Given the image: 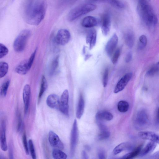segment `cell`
I'll list each match as a JSON object with an SVG mask.
<instances>
[{
	"mask_svg": "<svg viewBox=\"0 0 159 159\" xmlns=\"http://www.w3.org/2000/svg\"><path fill=\"white\" fill-rule=\"evenodd\" d=\"M82 155L84 159H88V156L86 154V153L84 151H83L82 152Z\"/></svg>",
	"mask_w": 159,
	"mask_h": 159,
	"instance_id": "c3c4849f",
	"label": "cell"
},
{
	"mask_svg": "<svg viewBox=\"0 0 159 159\" xmlns=\"http://www.w3.org/2000/svg\"><path fill=\"white\" fill-rule=\"evenodd\" d=\"M132 76L131 73H127L119 80L116 85L114 91L116 93L123 90L126 86Z\"/></svg>",
	"mask_w": 159,
	"mask_h": 159,
	"instance_id": "9c48e42d",
	"label": "cell"
},
{
	"mask_svg": "<svg viewBox=\"0 0 159 159\" xmlns=\"http://www.w3.org/2000/svg\"><path fill=\"white\" fill-rule=\"evenodd\" d=\"M0 141L2 150L4 151H6L7 146L6 138V125L4 120L1 121L0 125Z\"/></svg>",
	"mask_w": 159,
	"mask_h": 159,
	"instance_id": "9a60e30c",
	"label": "cell"
},
{
	"mask_svg": "<svg viewBox=\"0 0 159 159\" xmlns=\"http://www.w3.org/2000/svg\"><path fill=\"white\" fill-rule=\"evenodd\" d=\"M8 48L4 45L0 43V58L5 56L8 54Z\"/></svg>",
	"mask_w": 159,
	"mask_h": 159,
	"instance_id": "d590c367",
	"label": "cell"
},
{
	"mask_svg": "<svg viewBox=\"0 0 159 159\" xmlns=\"http://www.w3.org/2000/svg\"><path fill=\"white\" fill-rule=\"evenodd\" d=\"M22 142L25 152L26 155L29 154V149L27 140L26 136L25 133L23 134L22 137Z\"/></svg>",
	"mask_w": 159,
	"mask_h": 159,
	"instance_id": "8d00e7d4",
	"label": "cell"
},
{
	"mask_svg": "<svg viewBox=\"0 0 159 159\" xmlns=\"http://www.w3.org/2000/svg\"><path fill=\"white\" fill-rule=\"evenodd\" d=\"M60 99L56 94L49 95L46 99V103L48 106L52 108L58 109Z\"/></svg>",
	"mask_w": 159,
	"mask_h": 159,
	"instance_id": "d6986e66",
	"label": "cell"
},
{
	"mask_svg": "<svg viewBox=\"0 0 159 159\" xmlns=\"http://www.w3.org/2000/svg\"><path fill=\"white\" fill-rule=\"evenodd\" d=\"M98 158L100 159H103L105 158V153L103 150H99L98 153Z\"/></svg>",
	"mask_w": 159,
	"mask_h": 159,
	"instance_id": "7bdbcfd3",
	"label": "cell"
},
{
	"mask_svg": "<svg viewBox=\"0 0 159 159\" xmlns=\"http://www.w3.org/2000/svg\"><path fill=\"white\" fill-rule=\"evenodd\" d=\"M10 83V80H8L5 81L1 86L0 89V95L2 97H5L6 96Z\"/></svg>",
	"mask_w": 159,
	"mask_h": 159,
	"instance_id": "d6a6232c",
	"label": "cell"
},
{
	"mask_svg": "<svg viewBox=\"0 0 159 159\" xmlns=\"http://www.w3.org/2000/svg\"><path fill=\"white\" fill-rule=\"evenodd\" d=\"M108 78V70L107 68L105 69L103 74L102 80L103 85L105 87L107 84Z\"/></svg>",
	"mask_w": 159,
	"mask_h": 159,
	"instance_id": "f35d334b",
	"label": "cell"
},
{
	"mask_svg": "<svg viewBox=\"0 0 159 159\" xmlns=\"http://www.w3.org/2000/svg\"><path fill=\"white\" fill-rule=\"evenodd\" d=\"M100 130V132L98 136V139L100 140L108 138L110 135V133L107 127L103 123L102 121L96 122Z\"/></svg>",
	"mask_w": 159,
	"mask_h": 159,
	"instance_id": "e0dca14e",
	"label": "cell"
},
{
	"mask_svg": "<svg viewBox=\"0 0 159 159\" xmlns=\"http://www.w3.org/2000/svg\"><path fill=\"white\" fill-rule=\"evenodd\" d=\"M9 156L10 157V158L11 159L13 158V149L12 146L10 145V146L9 147Z\"/></svg>",
	"mask_w": 159,
	"mask_h": 159,
	"instance_id": "f6af8a7d",
	"label": "cell"
},
{
	"mask_svg": "<svg viewBox=\"0 0 159 159\" xmlns=\"http://www.w3.org/2000/svg\"><path fill=\"white\" fill-rule=\"evenodd\" d=\"M100 24L102 33L105 36L107 35L110 32L111 25L110 16L108 13L103 15Z\"/></svg>",
	"mask_w": 159,
	"mask_h": 159,
	"instance_id": "8fae6325",
	"label": "cell"
},
{
	"mask_svg": "<svg viewBox=\"0 0 159 159\" xmlns=\"http://www.w3.org/2000/svg\"><path fill=\"white\" fill-rule=\"evenodd\" d=\"M101 21L98 18L91 16L84 17L82 22L83 26L85 28H91L100 24Z\"/></svg>",
	"mask_w": 159,
	"mask_h": 159,
	"instance_id": "2e32d148",
	"label": "cell"
},
{
	"mask_svg": "<svg viewBox=\"0 0 159 159\" xmlns=\"http://www.w3.org/2000/svg\"><path fill=\"white\" fill-rule=\"evenodd\" d=\"M157 64H159V61L157 63Z\"/></svg>",
	"mask_w": 159,
	"mask_h": 159,
	"instance_id": "f907efd6",
	"label": "cell"
},
{
	"mask_svg": "<svg viewBox=\"0 0 159 159\" xmlns=\"http://www.w3.org/2000/svg\"><path fill=\"white\" fill-rule=\"evenodd\" d=\"M84 105V101L83 96L81 94L79 97L76 111V117L78 119H80L83 114Z\"/></svg>",
	"mask_w": 159,
	"mask_h": 159,
	"instance_id": "cb8c5ba5",
	"label": "cell"
},
{
	"mask_svg": "<svg viewBox=\"0 0 159 159\" xmlns=\"http://www.w3.org/2000/svg\"><path fill=\"white\" fill-rule=\"evenodd\" d=\"M69 92L67 89L63 92L60 98L58 109L63 114L69 115Z\"/></svg>",
	"mask_w": 159,
	"mask_h": 159,
	"instance_id": "ba28073f",
	"label": "cell"
},
{
	"mask_svg": "<svg viewBox=\"0 0 159 159\" xmlns=\"http://www.w3.org/2000/svg\"><path fill=\"white\" fill-rule=\"evenodd\" d=\"M95 118L96 122L103 121L104 120L110 121L113 119V116L109 111H102L96 113Z\"/></svg>",
	"mask_w": 159,
	"mask_h": 159,
	"instance_id": "ffe728a7",
	"label": "cell"
},
{
	"mask_svg": "<svg viewBox=\"0 0 159 159\" xmlns=\"http://www.w3.org/2000/svg\"><path fill=\"white\" fill-rule=\"evenodd\" d=\"M70 38V34L69 31L67 29H62L58 30L55 40L57 44L64 45L69 42Z\"/></svg>",
	"mask_w": 159,
	"mask_h": 159,
	"instance_id": "52a82bcc",
	"label": "cell"
},
{
	"mask_svg": "<svg viewBox=\"0 0 159 159\" xmlns=\"http://www.w3.org/2000/svg\"><path fill=\"white\" fill-rule=\"evenodd\" d=\"M125 40L126 45L131 48L133 46L134 37L133 34L131 32H127L124 36Z\"/></svg>",
	"mask_w": 159,
	"mask_h": 159,
	"instance_id": "83f0119b",
	"label": "cell"
},
{
	"mask_svg": "<svg viewBox=\"0 0 159 159\" xmlns=\"http://www.w3.org/2000/svg\"><path fill=\"white\" fill-rule=\"evenodd\" d=\"M96 8L95 5L89 3L71 9L67 16L69 21H72L79 17L94 10Z\"/></svg>",
	"mask_w": 159,
	"mask_h": 159,
	"instance_id": "3957f363",
	"label": "cell"
},
{
	"mask_svg": "<svg viewBox=\"0 0 159 159\" xmlns=\"http://www.w3.org/2000/svg\"><path fill=\"white\" fill-rule=\"evenodd\" d=\"M48 139L49 143L52 146L59 149H64V146L63 143L58 135L53 131H50L49 132Z\"/></svg>",
	"mask_w": 159,
	"mask_h": 159,
	"instance_id": "30bf717a",
	"label": "cell"
},
{
	"mask_svg": "<svg viewBox=\"0 0 159 159\" xmlns=\"http://www.w3.org/2000/svg\"><path fill=\"white\" fill-rule=\"evenodd\" d=\"M152 157V158L159 159V151L155 152Z\"/></svg>",
	"mask_w": 159,
	"mask_h": 159,
	"instance_id": "7dc6e473",
	"label": "cell"
},
{
	"mask_svg": "<svg viewBox=\"0 0 159 159\" xmlns=\"http://www.w3.org/2000/svg\"><path fill=\"white\" fill-rule=\"evenodd\" d=\"M156 146V143L151 141L141 149L139 155L142 157L151 153L154 150Z\"/></svg>",
	"mask_w": 159,
	"mask_h": 159,
	"instance_id": "7402d4cb",
	"label": "cell"
},
{
	"mask_svg": "<svg viewBox=\"0 0 159 159\" xmlns=\"http://www.w3.org/2000/svg\"><path fill=\"white\" fill-rule=\"evenodd\" d=\"M59 149H54L53 150L52 156L53 158L55 159H66L67 157L66 154Z\"/></svg>",
	"mask_w": 159,
	"mask_h": 159,
	"instance_id": "f1b7e54d",
	"label": "cell"
},
{
	"mask_svg": "<svg viewBox=\"0 0 159 159\" xmlns=\"http://www.w3.org/2000/svg\"><path fill=\"white\" fill-rule=\"evenodd\" d=\"M138 136L140 138L148 140L159 144V135L155 133L149 131H143L139 132Z\"/></svg>",
	"mask_w": 159,
	"mask_h": 159,
	"instance_id": "5bb4252c",
	"label": "cell"
},
{
	"mask_svg": "<svg viewBox=\"0 0 159 159\" xmlns=\"http://www.w3.org/2000/svg\"><path fill=\"white\" fill-rule=\"evenodd\" d=\"M142 145H140L135 148L132 151L124 155L122 158L124 159H132L139 155L142 148Z\"/></svg>",
	"mask_w": 159,
	"mask_h": 159,
	"instance_id": "4316f807",
	"label": "cell"
},
{
	"mask_svg": "<svg viewBox=\"0 0 159 159\" xmlns=\"http://www.w3.org/2000/svg\"><path fill=\"white\" fill-rule=\"evenodd\" d=\"M149 122L148 114L144 109L139 111L137 113L134 120L135 127L138 129H141L147 127Z\"/></svg>",
	"mask_w": 159,
	"mask_h": 159,
	"instance_id": "5b68a950",
	"label": "cell"
},
{
	"mask_svg": "<svg viewBox=\"0 0 159 159\" xmlns=\"http://www.w3.org/2000/svg\"><path fill=\"white\" fill-rule=\"evenodd\" d=\"M92 2H104L107 3L117 8L123 9L125 7V4L119 0H88Z\"/></svg>",
	"mask_w": 159,
	"mask_h": 159,
	"instance_id": "603a6c76",
	"label": "cell"
},
{
	"mask_svg": "<svg viewBox=\"0 0 159 159\" xmlns=\"http://www.w3.org/2000/svg\"><path fill=\"white\" fill-rule=\"evenodd\" d=\"M91 57L90 55L88 54L86 55L85 57V60H86L87 59H88L89 58Z\"/></svg>",
	"mask_w": 159,
	"mask_h": 159,
	"instance_id": "681fc988",
	"label": "cell"
},
{
	"mask_svg": "<svg viewBox=\"0 0 159 159\" xmlns=\"http://www.w3.org/2000/svg\"><path fill=\"white\" fill-rule=\"evenodd\" d=\"M30 94V86L29 84H26L25 85L24 87L23 93V98L25 115H26L29 110Z\"/></svg>",
	"mask_w": 159,
	"mask_h": 159,
	"instance_id": "7c38bea8",
	"label": "cell"
},
{
	"mask_svg": "<svg viewBox=\"0 0 159 159\" xmlns=\"http://www.w3.org/2000/svg\"><path fill=\"white\" fill-rule=\"evenodd\" d=\"M28 144L31 156L33 159H35L36 158V153L33 141L31 139L29 140Z\"/></svg>",
	"mask_w": 159,
	"mask_h": 159,
	"instance_id": "e575fe53",
	"label": "cell"
},
{
	"mask_svg": "<svg viewBox=\"0 0 159 159\" xmlns=\"http://www.w3.org/2000/svg\"><path fill=\"white\" fill-rule=\"evenodd\" d=\"M147 43L146 36L144 35H141L139 38V43L138 47L139 49L142 50L146 47Z\"/></svg>",
	"mask_w": 159,
	"mask_h": 159,
	"instance_id": "836d02e7",
	"label": "cell"
},
{
	"mask_svg": "<svg viewBox=\"0 0 159 159\" xmlns=\"http://www.w3.org/2000/svg\"><path fill=\"white\" fill-rule=\"evenodd\" d=\"M97 39L96 31L93 29L89 30L86 36V43L89 44V49H91L95 45Z\"/></svg>",
	"mask_w": 159,
	"mask_h": 159,
	"instance_id": "44dd1931",
	"label": "cell"
},
{
	"mask_svg": "<svg viewBox=\"0 0 159 159\" xmlns=\"http://www.w3.org/2000/svg\"><path fill=\"white\" fill-rule=\"evenodd\" d=\"M131 147L132 146L129 143H122L115 148L113 150V153L114 155H117L125 150L130 149Z\"/></svg>",
	"mask_w": 159,
	"mask_h": 159,
	"instance_id": "d4e9b609",
	"label": "cell"
},
{
	"mask_svg": "<svg viewBox=\"0 0 159 159\" xmlns=\"http://www.w3.org/2000/svg\"><path fill=\"white\" fill-rule=\"evenodd\" d=\"M59 56H57L53 60L49 70V74L52 75L57 68L59 66Z\"/></svg>",
	"mask_w": 159,
	"mask_h": 159,
	"instance_id": "f546056e",
	"label": "cell"
},
{
	"mask_svg": "<svg viewBox=\"0 0 159 159\" xmlns=\"http://www.w3.org/2000/svg\"><path fill=\"white\" fill-rule=\"evenodd\" d=\"M129 103L126 101L122 100L119 101L117 104V109L120 112L124 113L127 111L129 108Z\"/></svg>",
	"mask_w": 159,
	"mask_h": 159,
	"instance_id": "4dcf8cb0",
	"label": "cell"
},
{
	"mask_svg": "<svg viewBox=\"0 0 159 159\" xmlns=\"http://www.w3.org/2000/svg\"><path fill=\"white\" fill-rule=\"evenodd\" d=\"M78 138V128L77 120H74L71 132L70 140V152L71 156L75 153Z\"/></svg>",
	"mask_w": 159,
	"mask_h": 159,
	"instance_id": "8992f818",
	"label": "cell"
},
{
	"mask_svg": "<svg viewBox=\"0 0 159 159\" xmlns=\"http://www.w3.org/2000/svg\"><path fill=\"white\" fill-rule=\"evenodd\" d=\"M31 34L30 31L28 29L20 32L14 42L13 47L16 52H20L24 50Z\"/></svg>",
	"mask_w": 159,
	"mask_h": 159,
	"instance_id": "277c9868",
	"label": "cell"
},
{
	"mask_svg": "<svg viewBox=\"0 0 159 159\" xmlns=\"http://www.w3.org/2000/svg\"><path fill=\"white\" fill-rule=\"evenodd\" d=\"M137 9L140 16L147 25L151 26L157 24V18L147 0H139Z\"/></svg>",
	"mask_w": 159,
	"mask_h": 159,
	"instance_id": "7a4b0ae2",
	"label": "cell"
},
{
	"mask_svg": "<svg viewBox=\"0 0 159 159\" xmlns=\"http://www.w3.org/2000/svg\"><path fill=\"white\" fill-rule=\"evenodd\" d=\"M23 126V122L20 114L18 112L17 114V130L18 132H20Z\"/></svg>",
	"mask_w": 159,
	"mask_h": 159,
	"instance_id": "74e56055",
	"label": "cell"
},
{
	"mask_svg": "<svg viewBox=\"0 0 159 159\" xmlns=\"http://www.w3.org/2000/svg\"><path fill=\"white\" fill-rule=\"evenodd\" d=\"M8 69V64L4 61H1L0 63V78L3 77L7 74Z\"/></svg>",
	"mask_w": 159,
	"mask_h": 159,
	"instance_id": "1f68e13d",
	"label": "cell"
},
{
	"mask_svg": "<svg viewBox=\"0 0 159 159\" xmlns=\"http://www.w3.org/2000/svg\"><path fill=\"white\" fill-rule=\"evenodd\" d=\"M159 70V68L157 66L152 67L147 72V75L148 76H152L157 73Z\"/></svg>",
	"mask_w": 159,
	"mask_h": 159,
	"instance_id": "60d3db41",
	"label": "cell"
},
{
	"mask_svg": "<svg viewBox=\"0 0 159 159\" xmlns=\"http://www.w3.org/2000/svg\"><path fill=\"white\" fill-rule=\"evenodd\" d=\"M47 7L46 0H27L23 11L26 22L31 25H39L44 18Z\"/></svg>",
	"mask_w": 159,
	"mask_h": 159,
	"instance_id": "6da1fadb",
	"label": "cell"
},
{
	"mask_svg": "<svg viewBox=\"0 0 159 159\" xmlns=\"http://www.w3.org/2000/svg\"><path fill=\"white\" fill-rule=\"evenodd\" d=\"M156 123L157 125H159V107L157 109V113Z\"/></svg>",
	"mask_w": 159,
	"mask_h": 159,
	"instance_id": "bcb514c9",
	"label": "cell"
},
{
	"mask_svg": "<svg viewBox=\"0 0 159 159\" xmlns=\"http://www.w3.org/2000/svg\"><path fill=\"white\" fill-rule=\"evenodd\" d=\"M120 55V50L118 48L115 51L112 58V62L113 64H116L118 61Z\"/></svg>",
	"mask_w": 159,
	"mask_h": 159,
	"instance_id": "ab89813d",
	"label": "cell"
},
{
	"mask_svg": "<svg viewBox=\"0 0 159 159\" xmlns=\"http://www.w3.org/2000/svg\"><path fill=\"white\" fill-rule=\"evenodd\" d=\"M132 59V54L131 52H129L127 54L125 58V61L128 63L131 61Z\"/></svg>",
	"mask_w": 159,
	"mask_h": 159,
	"instance_id": "ee69618b",
	"label": "cell"
},
{
	"mask_svg": "<svg viewBox=\"0 0 159 159\" xmlns=\"http://www.w3.org/2000/svg\"><path fill=\"white\" fill-rule=\"evenodd\" d=\"M118 37L114 34L107 42L105 47V51L108 56H111L114 51L118 42Z\"/></svg>",
	"mask_w": 159,
	"mask_h": 159,
	"instance_id": "4fadbf2b",
	"label": "cell"
},
{
	"mask_svg": "<svg viewBox=\"0 0 159 159\" xmlns=\"http://www.w3.org/2000/svg\"><path fill=\"white\" fill-rule=\"evenodd\" d=\"M48 87V82L45 76L42 75L41 77L40 89L39 94L38 102H39L44 92Z\"/></svg>",
	"mask_w": 159,
	"mask_h": 159,
	"instance_id": "484cf974",
	"label": "cell"
},
{
	"mask_svg": "<svg viewBox=\"0 0 159 159\" xmlns=\"http://www.w3.org/2000/svg\"><path fill=\"white\" fill-rule=\"evenodd\" d=\"M30 69L28 59H27L19 63L16 67L15 70L19 74L25 75L28 72Z\"/></svg>",
	"mask_w": 159,
	"mask_h": 159,
	"instance_id": "ac0fdd59",
	"label": "cell"
},
{
	"mask_svg": "<svg viewBox=\"0 0 159 159\" xmlns=\"http://www.w3.org/2000/svg\"><path fill=\"white\" fill-rule=\"evenodd\" d=\"M37 48H36L34 51V52L32 53L29 59H28V63L29 64V66L31 68L33 63L34 62V58L35 56V55L36 54V52L37 51Z\"/></svg>",
	"mask_w": 159,
	"mask_h": 159,
	"instance_id": "b9f144b4",
	"label": "cell"
}]
</instances>
